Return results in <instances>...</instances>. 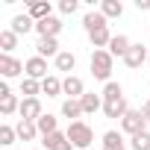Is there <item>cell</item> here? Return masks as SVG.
Instances as JSON below:
<instances>
[{"mask_svg": "<svg viewBox=\"0 0 150 150\" xmlns=\"http://www.w3.org/2000/svg\"><path fill=\"white\" fill-rule=\"evenodd\" d=\"M65 135L71 138V144L77 147V150H91V141H94V129H91L86 121H74V124H68Z\"/></svg>", "mask_w": 150, "mask_h": 150, "instance_id": "obj_1", "label": "cell"}, {"mask_svg": "<svg viewBox=\"0 0 150 150\" xmlns=\"http://www.w3.org/2000/svg\"><path fill=\"white\" fill-rule=\"evenodd\" d=\"M112 68H115V59H112L109 50H94L91 53V77L94 80L112 83Z\"/></svg>", "mask_w": 150, "mask_h": 150, "instance_id": "obj_2", "label": "cell"}, {"mask_svg": "<svg viewBox=\"0 0 150 150\" xmlns=\"http://www.w3.org/2000/svg\"><path fill=\"white\" fill-rule=\"evenodd\" d=\"M121 129H124L129 138H132V135H138V132H144V129H147V118L141 115V109H138V112H135V109H129V112L121 118Z\"/></svg>", "mask_w": 150, "mask_h": 150, "instance_id": "obj_3", "label": "cell"}, {"mask_svg": "<svg viewBox=\"0 0 150 150\" xmlns=\"http://www.w3.org/2000/svg\"><path fill=\"white\" fill-rule=\"evenodd\" d=\"M24 71V62L15 59V56H6V53H0V77L3 80H12V77H21Z\"/></svg>", "mask_w": 150, "mask_h": 150, "instance_id": "obj_4", "label": "cell"}, {"mask_svg": "<svg viewBox=\"0 0 150 150\" xmlns=\"http://www.w3.org/2000/svg\"><path fill=\"white\" fill-rule=\"evenodd\" d=\"M18 115H21V121H38L41 115H44V109H41V100L38 97H24L21 100V109H18Z\"/></svg>", "mask_w": 150, "mask_h": 150, "instance_id": "obj_5", "label": "cell"}, {"mask_svg": "<svg viewBox=\"0 0 150 150\" xmlns=\"http://www.w3.org/2000/svg\"><path fill=\"white\" fill-rule=\"evenodd\" d=\"M62 18H56V15H50V18H44V21H38L35 24V33H38V38H56L59 33H62Z\"/></svg>", "mask_w": 150, "mask_h": 150, "instance_id": "obj_6", "label": "cell"}, {"mask_svg": "<svg viewBox=\"0 0 150 150\" xmlns=\"http://www.w3.org/2000/svg\"><path fill=\"white\" fill-rule=\"evenodd\" d=\"M24 71H27V77L30 80H47L50 74H47V59H41V56H33V59H27L24 62Z\"/></svg>", "mask_w": 150, "mask_h": 150, "instance_id": "obj_7", "label": "cell"}, {"mask_svg": "<svg viewBox=\"0 0 150 150\" xmlns=\"http://www.w3.org/2000/svg\"><path fill=\"white\" fill-rule=\"evenodd\" d=\"M62 94H68V100H80L86 94V83L77 77V74H71V77L62 80Z\"/></svg>", "mask_w": 150, "mask_h": 150, "instance_id": "obj_8", "label": "cell"}, {"mask_svg": "<svg viewBox=\"0 0 150 150\" xmlns=\"http://www.w3.org/2000/svg\"><path fill=\"white\" fill-rule=\"evenodd\" d=\"M18 109H21V100L9 91V86H6V83H0V112L9 118V115H15Z\"/></svg>", "mask_w": 150, "mask_h": 150, "instance_id": "obj_9", "label": "cell"}, {"mask_svg": "<svg viewBox=\"0 0 150 150\" xmlns=\"http://www.w3.org/2000/svg\"><path fill=\"white\" fill-rule=\"evenodd\" d=\"M147 59H150V50H147L144 44H132V47L127 50V56H124V65L135 71V68H141Z\"/></svg>", "mask_w": 150, "mask_h": 150, "instance_id": "obj_10", "label": "cell"}, {"mask_svg": "<svg viewBox=\"0 0 150 150\" xmlns=\"http://www.w3.org/2000/svg\"><path fill=\"white\" fill-rule=\"evenodd\" d=\"M27 15L38 24V21H44V18L53 15V6L47 3V0H30V3H27Z\"/></svg>", "mask_w": 150, "mask_h": 150, "instance_id": "obj_11", "label": "cell"}, {"mask_svg": "<svg viewBox=\"0 0 150 150\" xmlns=\"http://www.w3.org/2000/svg\"><path fill=\"white\" fill-rule=\"evenodd\" d=\"M129 112V106H127V97H121V100H103V115L106 118H124Z\"/></svg>", "mask_w": 150, "mask_h": 150, "instance_id": "obj_12", "label": "cell"}, {"mask_svg": "<svg viewBox=\"0 0 150 150\" xmlns=\"http://www.w3.org/2000/svg\"><path fill=\"white\" fill-rule=\"evenodd\" d=\"M41 147H44V150H74V144H71V138H68L65 132H53V135H47V138L41 141Z\"/></svg>", "mask_w": 150, "mask_h": 150, "instance_id": "obj_13", "label": "cell"}, {"mask_svg": "<svg viewBox=\"0 0 150 150\" xmlns=\"http://www.w3.org/2000/svg\"><path fill=\"white\" fill-rule=\"evenodd\" d=\"M83 27H86V33L91 35V33H97V30L109 27V24H106V15L97 9V12H86V18H83Z\"/></svg>", "mask_w": 150, "mask_h": 150, "instance_id": "obj_14", "label": "cell"}, {"mask_svg": "<svg viewBox=\"0 0 150 150\" xmlns=\"http://www.w3.org/2000/svg\"><path fill=\"white\" fill-rule=\"evenodd\" d=\"M62 50H59V38H38V44H35V56H41V59H47V56H59Z\"/></svg>", "mask_w": 150, "mask_h": 150, "instance_id": "obj_15", "label": "cell"}, {"mask_svg": "<svg viewBox=\"0 0 150 150\" xmlns=\"http://www.w3.org/2000/svg\"><path fill=\"white\" fill-rule=\"evenodd\" d=\"M129 47H132V41H129L127 35H121V33H118V35H112V41H109V47H106V50L112 53V59H115V56H118V59H124Z\"/></svg>", "mask_w": 150, "mask_h": 150, "instance_id": "obj_16", "label": "cell"}, {"mask_svg": "<svg viewBox=\"0 0 150 150\" xmlns=\"http://www.w3.org/2000/svg\"><path fill=\"white\" fill-rule=\"evenodd\" d=\"M80 103H83V112H86V115H94V112H100V109H103V94L86 91V94L80 97Z\"/></svg>", "mask_w": 150, "mask_h": 150, "instance_id": "obj_17", "label": "cell"}, {"mask_svg": "<svg viewBox=\"0 0 150 150\" xmlns=\"http://www.w3.org/2000/svg\"><path fill=\"white\" fill-rule=\"evenodd\" d=\"M35 127H38L41 138H47V135L59 132V121H56V115H50V112H44V115H41L38 121H35Z\"/></svg>", "mask_w": 150, "mask_h": 150, "instance_id": "obj_18", "label": "cell"}, {"mask_svg": "<svg viewBox=\"0 0 150 150\" xmlns=\"http://www.w3.org/2000/svg\"><path fill=\"white\" fill-rule=\"evenodd\" d=\"M9 30H12L15 35H27L30 30H35V21L24 12V15H15V18H12V27H9Z\"/></svg>", "mask_w": 150, "mask_h": 150, "instance_id": "obj_19", "label": "cell"}, {"mask_svg": "<svg viewBox=\"0 0 150 150\" xmlns=\"http://www.w3.org/2000/svg\"><path fill=\"white\" fill-rule=\"evenodd\" d=\"M53 62H56V71H62V74H68V77H71V71L77 68V56H74L71 50H62V53H59V56H56Z\"/></svg>", "mask_w": 150, "mask_h": 150, "instance_id": "obj_20", "label": "cell"}, {"mask_svg": "<svg viewBox=\"0 0 150 150\" xmlns=\"http://www.w3.org/2000/svg\"><path fill=\"white\" fill-rule=\"evenodd\" d=\"M103 150H127V144H124V135H121L118 129H109V132H103Z\"/></svg>", "mask_w": 150, "mask_h": 150, "instance_id": "obj_21", "label": "cell"}, {"mask_svg": "<svg viewBox=\"0 0 150 150\" xmlns=\"http://www.w3.org/2000/svg\"><path fill=\"white\" fill-rule=\"evenodd\" d=\"M15 129H18V138H21V141H35V135H41L33 121H18Z\"/></svg>", "mask_w": 150, "mask_h": 150, "instance_id": "obj_22", "label": "cell"}, {"mask_svg": "<svg viewBox=\"0 0 150 150\" xmlns=\"http://www.w3.org/2000/svg\"><path fill=\"white\" fill-rule=\"evenodd\" d=\"M62 115L74 124V121H80V115H86V112H83V103L80 100H65L62 103Z\"/></svg>", "mask_w": 150, "mask_h": 150, "instance_id": "obj_23", "label": "cell"}, {"mask_svg": "<svg viewBox=\"0 0 150 150\" xmlns=\"http://www.w3.org/2000/svg\"><path fill=\"white\" fill-rule=\"evenodd\" d=\"M41 91H44L47 97H59V94H62V80L56 77V74H50L47 80H41Z\"/></svg>", "mask_w": 150, "mask_h": 150, "instance_id": "obj_24", "label": "cell"}, {"mask_svg": "<svg viewBox=\"0 0 150 150\" xmlns=\"http://www.w3.org/2000/svg\"><path fill=\"white\" fill-rule=\"evenodd\" d=\"M100 12L106 15V21H109V18H121V15H124V3H121V0H103V3H100Z\"/></svg>", "mask_w": 150, "mask_h": 150, "instance_id": "obj_25", "label": "cell"}, {"mask_svg": "<svg viewBox=\"0 0 150 150\" xmlns=\"http://www.w3.org/2000/svg\"><path fill=\"white\" fill-rule=\"evenodd\" d=\"M18 38L21 35H15L12 30H3V33H0V50H3L6 56H12V50L18 47Z\"/></svg>", "mask_w": 150, "mask_h": 150, "instance_id": "obj_26", "label": "cell"}, {"mask_svg": "<svg viewBox=\"0 0 150 150\" xmlns=\"http://www.w3.org/2000/svg\"><path fill=\"white\" fill-rule=\"evenodd\" d=\"M88 38H91V47H97V50H106V47H109V41H112V33H109V27H103V30L91 33Z\"/></svg>", "mask_w": 150, "mask_h": 150, "instance_id": "obj_27", "label": "cell"}, {"mask_svg": "<svg viewBox=\"0 0 150 150\" xmlns=\"http://www.w3.org/2000/svg\"><path fill=\"white\" fill-rule=\"evenodd\" d=\"M38 91H41V83L38 80H30V77L21 80V94L24 97H38Z\"/></svg>", "mask_w": 150, "mask_h": 150, "instance_id": "obj_28", "label": "cell"}, {"mask_svg": "<svg viewBox=\"0 0 150 150\" xmlns=\"http://www.w3.org/2000/svg\"><path fill=\"white\" fill-rule=\"evenodd\" d=\"M121 97H124V88H121L115 80L103 86V100H121Z\"/></svg>", "mask_w": 150, "mask_h": 150, "instance_id": "obj_29", "label": "cell"}, {"mask_svg": "<svg viewBox=\"0 0 150 150\" xmlns=\"http://www.w3.org/2000/svg\"><path fill=\"white\" fill-rule=\"evenodd\" d=\"M15 138H18V129H15V127H9V124L0 127V144H3V147L15 144Z\"/></svg>", "mask_w": 150, "mask_h": 150, "instance_id": "obj_30", "label": "cell"}, {"mask_svg": "<svg viewBox=\"0 0 150 150\" xmlns=\"http://www.w3.org/2000/svg\"><path fill=\"white\" fill-rule=\"evenodd\" d=\"M129 147H132V150H150V132L144 129V132H138V135H132V141H129Z\"/></svg>", "mask_w": 150, "mask_h": 150, "instance_id": "obj_31", "label": "cell"}, {"mask_svg": "<svg viewBox=\"0 0 150 150\" xmlns=\"http://www.w3.org/2000/svg\"><path fill=\"white\" fill-rule=\"evenodd\" d=\"M77 9H80L77 0H62V3H59V12H62V15H74Z\"/></svg>", "mask_w": 150, "mask_h": 150, "instance_id": "obj_32", "label": "cell"}, {"mask_svg": "<svg viewBox=\"0 0 150 150\" xmlns=\"http://www.w3.org/2000/svg\"><path fill=\"white\" fill-rule=\"evenodd\" d=\"M135 9L138 12H150V0H135Z\"/></svg>", "mask_w": 150, "mask_h": 150, "instance_id": "obj_33", "label": "cell"}, {"mask_svg": "<svg viewBox=\"0 0 150 150\" xmlns=\"http://www.w3.org/2000/svg\"><path fill=\"white\" fill-rule=\"evenodd\" d=\"M141 115H144V118H147V124H150V97L144 100V106H141Z\"/></svg>", "mask_w": 150, "mask_h": 150, "instance_id": "obj_34", "label": "cell"}, {"mask_svg": "<svg viewBox=\"0 0 150 150\" xmlns=\"http://www.w3.org/2000/svg\"><path fill=\"white\" fill-rule=\"evenodd\" d=\"M35 150H44V147H35Z\"/></svg>", "mask_w": 150, "mask_h": 150, "instance_id": "obj_35", "label": "cell"}, {"mask_svg": "<svg viewBox=\"0 0 150 150\" xmlns=\"http://www.w3.org/2000/svg\"><path fill=\"white\" fill-rule=\"evenodd\" d=\"M147 65H150V59H147Z\"/></svg>", "mask_w": 150, "mask_h": 150, "instance_id": "obj_36", "label": "cell"}]
</instances>
